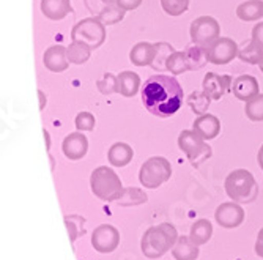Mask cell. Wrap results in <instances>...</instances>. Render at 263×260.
<instances>
[{"instance_id": "cell-10", "label": "cell", "mask_w": 263, "mask_h": 260, "mask_svg": "<svg viewBox=\"0 0 263 260\" xmlns=\"http://www.w3.org/2000/svg\"><path fill=\"white\" fill-rule=\"evenodd\" d=\"M120 243V233L110 224H101L95 229L91 235V245L98 252L107 254L117 249Z\"/></svg>"}, {"instance_id": "cell-2", "label": "cell", "mask_w": 263, "mask_h": 260, "mask_svg": "<svg viewBox=\"0 0 263 260\" xmlns=\"http://www.w3.org/2000/svg\"><path fill=\"white\" fill-rule=\"evenodd\" d=\"M178 238H180L178 232L172 224L162 222L159 226H153L142 236V242H140L142 254L152 260L159 258L165 252L174 249Z\"/></svg>"}, {"instance_id": "cell-20", "label": "cell", "mask_w": 263, "mask_h": 260, "mask_svg": "<svg viewBox=\"0 0 263 260\" xmlns=\"http://www.w3.org/2000/svg\"><path fill=\"white\" fill-rule=\"evenodd\" d=\"M172 255L175 260H197L199 245L191 240V236H180L172 249Z\"/></svg>"}, {"instance_id": "cell-11", "label": "cell", "mask_w": 263, "mask_h": 260, "mask_svg": "<svg viewBox=\"0 0 263 260\" xmlns=\"http://www.w3.org/2000/svg\"><path fill=\"white\" fill-rule=\"evenodd\" d=\"M214 216H216V221L221 227L235 229L245 221V210L236 202H226L216 208Z\"/></svg>"}, {"instance_id": "cell-35", "label": "cell", "mask_w": 263, "mask_h": 260, "mask_svg": "<svg viewBox=\"0 0 263 260\" xmlns=\"http://www.w3.org/2000/svg\"><path fill=\"white\" fill-rule=\"evenodd\" d=\"M76 128L78 131H93L95 129V125H97V120H95V115L87 112V110H82L76 115Z\"/></svg>"}, {"instance_id": "cell-7", "label": "cell", "mask_w": 263, "mask_h": 260, "mask_svg": "<svg viewBox=\"0 0 263 260\" xmlns=\"http://www.w3.org/2000/svg\"><path fill=\"white\" fill-rule=\"evenodd\" d=\"M178 147L194 165L202 164L211 156V147L194 129H184L178 136Z\"/></svg>"}, {"instance_id": "cell-5", "label": "cell", "mask_w": 263, "mask_h": 260, "mask_svg": "<svg viewBox=\"0 0 263 260\" xmlns=\"http://www.w3.org/2000/svg\"><path fill=\"white\" fill-rule=\"evenodd\" d=\"M107 38L106 26L98 17H85L79 21L71 30V40L87 44L90 49H98Z\"/></svg>"}, {"instance_id": "cell-21", "label": "cell", "mask_w": 263, "mask_h": 260, "mask_svg": "<svg viewBox=\"0 0 263 260\" xmlns=\"http://www.w3.org/2000/svg\"><path fill=\"white\" fill-rule=\"evenodd\" d=\"M140 90V78L134 71H122L118 75V93L125 98H133Z\"/></svg>"}, {"instance_id": "cell-25", "label": "cell", "mask_w": 263, "mask_h": 260, "mask_svg": "<svg viewBox=\"0 0 263 260\" xmlns=\"http://www.w3.org/2000/svg\"><path fill=\"white\" fill-rule=\"evenodd\" d=\"M186 52V59L189 63V71H197L202 69L206 63H208V57H206V49L202 46H189Z\"/></svg>"}, {"instance_id": "cell-22", "label": "cell", "mask_w": 263, "mask_h": 260, "mask_svg": "<svg viewBox=\"0 0 263 260\" xmlns=\"http://www.w3.org/2000/svg\"><path fill=\"white\" fill-rule=\"evenodd\" d=\"M236 16L245 22H254L263 17V0H248L238 5Z\"/></svg>"}, {"instance_id": "cell-34", "label": "cell", "mask_w": 263, "mask_h": 260, "mask_svg": "<svg viewBox=\"0 0 263 260\" xmlns=\"http://www.w3.org/2000/svg\"><path fill=\"white\" fill-rule=\"evenodd\" d=\"M97 87L103 95H112L118 93V76L112 73H104L103 78L97 81Z\"/></svg>"}, {"instance_id": "cell-4", "label": "cell", "mask_w": 263, "mask_h": 260, "mask_svg": "<svg viewBox=\"0 0 263 260\" xmlns=\"http://www.w3.org/2000/svg\"><path fill=\"white\" fill-rule=\"evenodd\" d=\"M91 193L104 202H115L123 193L122 180L107 165H100L90 177Z\"/></svg>"}, {"instance_id": "cell-27", "label": "cell", "mask_w": 263, "mask_h": 260, "mask_svg": "<svg viewBox=\"0 0 263 260\" xmlns=\"http://www.w3.org/2000/svg\"><path fill=\"white\" fill-rule=\"evenodd\" d=\"M155 49H156V54H155V60L152 63V68L156 69V71H164L167 69V59H169L175 49L169 44V43H164V41H159V43H155Z\"/></svg>"}, {"instance_id": "cell-12", "label": "cell", "mask_w": 263, "mask_h": 260, "mask_svg": "<svg viewBox=\"0 0 263 260\" xmlns=\"http://www.w3.org/2000/svg\"><path fill=\"white\" fill-rule=\"evenodd\" d=\"M233 79L229 75L219 76L216 73H206L202 82L203 91L213 101H219L227 91H232Z\"/></svg>"}, {"instance_id": "cell-29", "label": "cell", "mask_w": 263, "mask_h": 260, "mask_svg": "<svg viewBox=\"0 0 263 260\" xmlns=\"http://www.w3.org/2000/svg\"><path fill=\"white\" fill-rule=\"evenodd\" d=\"M167 71H171L174 76H180L186 71H189V63L186 59V52L175 51L169 59H167Z\"/></svg>"}, {"instance_id": "cell-1", "label": "cell", "mask_w": 263, "mask_h": 260, "mask_svg": "<svg viewBox=\"0 0 263 260\" xmlns=\"http://www.w3.org/2000/svg\"><path fill=\"white\" fill-rule=\"evenodd\" d=\"M140 95L145 109L158 118L175 115L184 101V91L180 82L175 78L164 75L148 78L140 90Z\"/></svg>"}, {"instance_id": "cell-41", "label": "cell", "mask_w": 263, "mask_h": 260, "mask_svg": "<svg viewBox=\"0 0 263 260\" xmlns=\"http://www.w3.org/2000/svg\"><path fill=\"white\" fill-rule=\"evenodd\" d=\"M38 95H40V100H41V104H40V109L43 110L44 107H46V97L43 95V91L41 90H38Z\"/></svg>"}, {"instance_id": "cell-31", "label": "cell", "mask_w": 263, "mask_h": 260, "mask_svg": "<svg viewBox=\"0 0 263 260\" xmlns=\"http://www.w3.org/2000/svg\"><path fill=\"white\" fill-rule=\"evenodd\" d=\"M120 205H137V203H143L147 202V194L142 193L137 188H125L122 196L115 200Z\"/></svg>"}, {"instance_id": "cell-38", "label": "cell", "mask_w": 263, "mask_h": 260, "mask_svg": "<svg viewBox=\"0 0 263 260\" xmlns=\"http://www.w3.org/2000/svg\"><path fill=\"white\" fill-rule=\"evenodd\" d=\"M252 41L263 47V22H257L252 29Z\"/></svg>"}, {"instance_id": "cell-3", "label": "cell", "mask_w": 263, "mask_h": 260, "mask_svg": "<svg viewBox=\"0 0 263 260\" xmlns=\"http://www.w3.org/2000/svg\"><path fill=\"white\" fill-rule=\"evenodd\" d=\"M227 196L236 203H251L258 194V186L254 175L246 169L230 172L224 183Z\"/></svg>"}, {"instance_id": "cell-40", "label": "cell", "mask_w": 263, "mask_h": 260, "mask_svg": "<svg viewBox=\"0 0 263 260\" xmlns=\"http://www.w3.org/2000/svg\"><path fill=\"white\" fill-rule=\"evenodd\" d=\"M257 161H258V165L263 169V144H261V147H260V150L257 153Z\"/></svg>"}, {"instance_id": "cell-16", "label": "cell", "mask_w": 263, "mask_h": 260, "mask_svg": "<svg viewBox=\"0 0 263 260\" xmlns=\"http://www.w3.org/2000/svg\"><path fill=\"white\" fill-rule=\"evenodd\" d=\"M193 129L202 136L205 140H211V139H216L221 133V122L216 115H211V114H203L199 115L194 123H193Z\"/></svg>"}, {"instance_id": "cell-17", "label": "cell", "mask_w": 263, "mask_h": 260, "mask_svg": "<svg viewBox=\"0 0 263 260\" xmlns=\"http://www.w3.org/2000/svg\"><path fill=\"white\" fill-rule=\"evenodd\" d=\"M40 8L44 17L51 21H62L68 14L73 13L71 0H41Z\"/></svg>"}, {"instance_id": "cell-36", "label": "cell", "mask_w": 263, "mask_h": 260, "mask_svg": "<svg viewBox=\"0 0 263 260\" xmlns=\"http://www.w3.org/2000/svg\"><path fill=\"white\" fill-rule=\"evenodd\" d=\"M84 4H85L87 10H88L95 17H98L106 8L115 5V4H117V0H84Z\"/></svg>"}, {"instance_id": "cell-24", "label": "cell", "mask_w": 263, "mask_h": 260, "mask_svg": "<svg viewBox=\"0 0 263 260\" xmlns=\"http://www.w3.org/2000/svg\"><path fill=\"white\" fill-rule=\"evenodd\" d=\"M211 235H213V226L208 219H199L193 224V227H191V240H193L196 245L202 246L205 243L210 242L211 238Z\"/></svg>"}, {"instance_id": "cell-13", "label": "cell", "mask_w": 263, "mask_h": 260, "mask_svg": "<svg viewBox=\"0 0 263 260\" xmlns=\"http://www.w3.org/2000/svg\"><path fill=\"white\" fill-rule=\"evenodd\" d=\"M62 150H63V155L71 161L82 159L88 150V139L85 137L82 131L71 133L63 139Z\"/></svg>"}, {"instance_id": "cell-33", "label": "cell", "mask_w": 263, "mask_h": 260, "mask_svg": "<svg viewBox=\"0 0 263 260\" xmlns=\"http://www.w3.org/2000/svg\"><path fill=\"white\" fill-rule=\"evenodd\" d=\"M161 7L165 14L181 16L189 8V0H161Z\"/></svg>"}, {"instance_id": "cell-30", "label": "cell", "mask_w": 263, "mask_h": 260, "mask_svg": "<svg viewBox=\"0 0 263 260\" xmlns=\"http://www.w3.org/2000/svg\"><path fill=\"white\" fill-rule=\"evenodd\" d=\"M245 114L251 122H263V93H258L257 97L246 101Z\"/></svg>"}, {"instance_id": "cell-28", "label": "cell", "mask_w": 263, "mask_h": 260, "mask_svg": "<svg viewBox=\"0 0 263 260\" xmlns=\"http://www.w3.org/2000/svg\"><path fill=\"white\" fill-rule=\"evenodd\" d=\"M211 98L202 90V91H193L187 97V104L196 115H203L206 114L210 104H211Z\"/></svg>"}, {"instance_id": "cell-37", "label": "cell", "mask_w": 263, "mask_h": 260, "mask_svg": "<svg viewBox=\"0 0 263 260\" xmlns=\"http://www.w3.org/2000/svg\"><path fill=\"white\" fill-rule=\"evenodd\" d=\"M143 0H117V5L123 8L125 11H133L142 5Z\"/></svg>"}, {"instance_id": "cell-15", "label": "cell", "mask_w": 263, "mask_h": 260, "mask_svg": "<svg viewBox=\"0 0 263 260\" xmlns=\"http://www.w3.org/2000/svg\"><path fill=\"white\" fill-rule=\"evenodd\" d=\"M43 65L49 71H52V73H63L69 66L66 47L60 44L47 47L46 52L43 54Z\"/></svg>"}, {"instance_id": "cell-6", "label": "cell", "mask_w": 263, "mask_h": 260, "mask_svg": "<svg viewBox=\"0 0 263 260\" xmlns=\"http://www.w3.org/2000/svg\"><path fill=\"white\" fill-rule=\"evenodd\" d=\"M171 175H172L171 162L162 156H153L142 164L139 180L145 188L156 189L169 180Z\"/></svg>"}, {"instance_id": "cell-14", "label": "cell", "mask_w": 263, "mask_h": 260, "mask_svg": "<svg viewBox=\"0 0 263 260\" xmlns=\"http://www.w3.org/2000/svg\"><path fill=\"white\" fill-rule=\"evenodd\" d=\"M260 91V85L257 78H254L252 75H241L233 79L232 84V93L236 100L240 101H249L254 97H257Z\"/></svg>"}, {"instance_id": "cell-18", "label": "cell", "mask_w": 263, "mask_h": 260, "mask_svg": "<svg viewBox=\"0 0 263 260\" xmlns=\"http://www.w3.org/2000/svg\"><path fill=\"white\" fill-rule=\"evenodd\" d=\"M155 44L147 43V41H140L133 46V49L129 51V60L136 66H152L155 60Z\"/></svg>"}, {"instance_id": "cell-39", "label": "cell", "mask_w": 263, "mask_h": 260, "mask_svg": "<svg viewBox=\"0 0 263 260\" xmlns=\"http://www.w3.org/2000/svg\"><path fill=\"white\" fill-rule=\"evenodd\" d=\"M254 251L258 257L263 258V227L258 230L257 233V240H255V246H254Z\"/></svg>"}, {"instance_id": "cell-19", "label": "cell", "mask_w": 263, "mask_h": 260, "mask_svg": "<svg viewBox=\"0 0 263 260\" xmlns=\"http://www.w3.org/2000/svg\"><path fill=\"white\" fill-rule=\"evenodd\" d=\"M134 156L133 147L125 144V142H115V144L107 152V159L115 168H125L131 162Z\"/></svg>"}, {"instance_id": "cell-32", "label": "cell", "mask_w": 263, "mask_h": 260, "mask_svg": "<svg viewBox=\"0 0 263 260\" xmlns=\"http://www.w3.org/2000/svg\"><path fill=\"white\" fill-rule=\"evenodd\" d=\"M125 14H126V11L115 4V5L106 8V10L98 16V19L104 24V26H114V24H118L120 21H123V19H125Z\"/></svg>"}, {"instance_id": "cell-23", "label": "cell", "mask_w": 263, "mask_h": 260, "mask_svg": "<svg viewBox=\"0 0 263 260\" xmlns=\"http://www.w3.org/2000/svg\"><path fill=\"white\" fill-rule=\"evenodd\" d=\"M91 51L93 49H90L87 44L73 41L66 47V55H68V60L71 65H84L85 62H88Z\"/></svg>"}, {"instance_id": "cell-8", "label": "cell", "mask_w": 263, "mask_h": 260, "mask_svg": "<svg viewBox=\"0 0 263 260\" xmlns=\"http://www.w3.org/2000/svg\"><path fill=\"white\" fill-rule=\"evenodd\" d=\"M219 33H221L219 22L211 16H200L191 22V29H189L191 40H193L194 44L202 46L205 49H208L219 38Z\"/></svg>"}, {"instance_id": "cell-9", "label": "cell", "mask_w": 263, "mask_h": 260, "mask_svg": "<svg viewBox=\"0 0 263 260\" xmlns=\"http://www.w3.org/2000/svg\"><path fill=\"white\" fill-rule=\"evenodd\" d=\"M238 52H240L238 44L232 38L219 36L206 49V57L208 62L213 65H227L238 57Z\"/></svg>"}, {"instance_id": "cell-26", "label": "cell", "mask_w": 263, "mask_h": 260, "mask_svg": "<svg viewBox=\"0 0 263 260\" xmlns=\"http://www.w3.org/2000/svg\"><path fill=\"white\" fill-rule=\"evenodd\" d=\"M238 59L245 63H248V65H260V62L263 59V47L251 40L243 49H240V52H238Z\"/></svg>"}, {"instance_id": "cell-42", "label": "cell", "mask_w": 263, "mask_h": 260, "mask_svg": "<svg viewBox=\"0 0 263 260\" xmlns=\"http://www.w3.org/2000/svg\"><path fill=\"white\" fill-rule=\"evenodd\" d=\"M258 68H260V71H261V73H263V59H261V62H260Z\"/></svg>"}]
</instances>
